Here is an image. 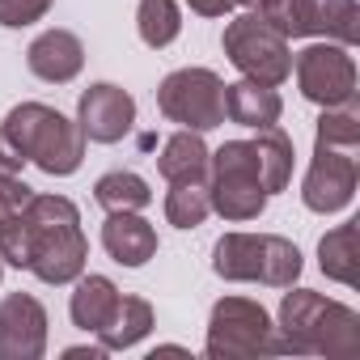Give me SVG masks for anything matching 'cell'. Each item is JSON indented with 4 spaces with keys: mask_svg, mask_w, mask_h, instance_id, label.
<instances>
[{
    "mask_svg": "<svg viewBox=\"0 0 360 360\" xmlns=\"http://www.w3.org/2000/svg\"><path fill=\"white\" fill-rule=\"evenodd\" d=\"M102 246L110 250L115 263L144 267L157 255V229L136 212H110V221L102 225Z\"/></svg>",
    "mask_w": 360,
    "mask_h": 360,
    "instance_id": "cell-15",
    "label": "cell"
},
{
    "mask_svg": "<svg viewBox=\"0 0 360 360\" xmlns=\"http://www.w3.org/2000/svg\"><path fill=\"white\" fill-rule=\"evenodd\" d=\"M26 64L39 81H51V85H64L72 81L81 68H85V47L72 30H47L30 43L26 51Z\"/></svg>",
    "mask_w": 360,
    "mask_h": 360,
    "instance_id": "cell-14",
    "label": "cell"
},
{
    "mask_svg": "<svg viewBox=\"0 0 360 360\" xmlns=\"http://www.w3.org/2000/svg\"><path fill=\"white\" fill-rule=\"evenodd\" d=\"M292 68H297L301 98L318 102L322 110L356 102V60L347 56L343 43H309L292 60Z\"/></svg>",
    "mask_w": 360,
    "mask_h": 360,
    "instance_id": "cell-10",
    "label": "cell"
},
{
    "mask_svg": "<svg viewBox=\"0 0 360 360\" xmlns=\"http://www.w3.org/2000/svg\"><path fill=\"white\" fill-rule=\"evenodd\" d=\"M5 131L22 148L26 161H34L43 174H72L85 157V131L81 123L64 119L60 110L43 102H22L5 115Z\"/></svg>",
    "mask_w": 360,
    "mask_h": 360,
    "instance_id": "cell-3",
    "label": "cell"
},
{
    "mask_svg": "<svg viewBox=\"0 0 360 360\" xmlns=\"http://www.w3.org/2000/svg\"><path fill=\"white\" fill-rule=\"evenodd\" d=\"M221 43H225L229 64H233L242 77L259 81V85H284V81L292 77L288 39H284L276 26H267L259 13L233 18V22L225 26V39H221Z\"/></svg>",
    "mask_w": 360,
    "mask_h": 360,
    "instance_id": "cell-7",
    "label": "cell"
},
{
    "mask_svg": "<svg viewBox=\"0 0 360 360\" xmlns=\"http://www.w3.org/2000/svg\"><path fill=\"white\" fill-rule=\"evenodd\" d=\"M208 195H212V212H221L225 221L242 225L263 217L271 191L255 140H229L217 153H208Z\"/></svg>",
    "mask_w": 360,
    "mask_h": 360,
    "instance_id": "cell-4",
    "label": "cell"
},
{
    "mask_svg": "<svg viewBox=\"0 0 360 360\" xmlns=\"http://www.w3.org/2000/svg\"><path fill=\"white\" fill-rule=\"evenodd\" d=\"M284 352L292 356H356L360 352V318L343 301H326L322 292L297 288L280 305Z\"/></svg>",
    "mask_w": 360,
    "mask_h": 360,
    "instance_id": "cell-2",
    "label": "cell"
},
{
    "mask_svg": "<svg viewBox=\"0 0 360 360\" xmlns=\"http://www.w3.org/2000/svg\"><path fill=\"white\" fill-rule=\"evenodd\" d=\"M157 169L165 183H183V178H208V144L200 140V131H178L165 140L161 157H157Z\"/></svg>",
    "mask_w": 360,
    "mask_h": 360,
    "instance_id": "cell-19",
    "label": "cell"
},
{
    "mask_svg": "<svg viewBox=\"0 0 360 360\" xmlns=\"http://www.w3.org/2000/svg\"><path fill=\"white\" fill-rule=\"evenodd\" d=\"M94 200L106 208V212H140L153 204V191L140 174L131 169H110L98 178V187H94Z\"/></svg>",
    "mask_w": 360,
    "mask_h": 360,
    "instance_id": "cell-22",
    "label": "cell"
},
{
    "mask_svg": "<svg viewBox=\"0 0 360 360\" xmlns=\"http://www.w3.org/2000/svg\"><path fill=\"white\" fill-rule=\"evenodd\" d=\"M136 30L144 39V47L161 51L178 39V30H183V13H178L174 0H140L136 9Z\"/></svg>",
    "mask_w": 360,
    "mask_h": 360,
    "instance_id": "cell-23",
    "label": "cell"
},
{
    "mask_svg": "<svg viewBox=\"0 0 360 360\" xmlns=\"http://www.w3.org/2000/svg\"><path fill=\"white\" fill-rule=\"evenodd\" d=\"M26 233H30V271L43 284H68L85 271L89 242L81 233L77 204L64 195H30L22 208Z\"/></svg>",
    "mask_w": 360,
    "mask_h": 360,
    "instance_id": "cell-1",
    "label": "cell"
},
{
    "mask_svg": "<svg viewBox=\"0 0 360 360\" xmlns=\"http://www.w3.org/2000/svg\"><path fill=\"white\" fill-rule=\"evenodd\" d=\"M34 191L22 183V178H13V174H0V225H5L9 217H18L22 208H26V200H30Z\"/></svg>",
    "mask_w": 360,
    "mask_h": 360,
    "instance_id": "cell-26",
    "label": "cell"
},
{
    "mask_svg": "<svg viewBox=\"0 0 360 360\" xmlns=\"http://www.w3.org/2000/svg\"><path fill=\"white\" fill-rule=\"evenodd\" d=\"M119 301H123V292L106 280V276H85L81 284H77V292H72V305H68V314H72V322L81 326V330H89V335H98L110 318H115V309H119Z\"/></svg>",
    "mask_w": 360,
    "mask_h": 360,
    "instance_id": "cell-17",
    "label": "cell"
},
{
    "mask_svg": "<svg viewBox=\"0 0 360 360\" xmlns=\"http://www.w3.org/2000/svg\"><path fill=\"white\" fill-rule=\"evenodd\" d=\"M187 5H191L195 13H204V18H225L238 0H187Z\"/></svg>",
    "mask_w": 360,
    "mask_h": 360,
    "instance_id": "cell-28",
    "label": "cell"
},
{
    "mask_svg": "<svg viewBox=\"0 0 360 360\" xmlns=\"http://www.w3.org/2000/svg\"><path fill=\"white\" fill-rule=\"evenodd\" d=\"M148 330H153V305L140 301V297H123L119 309H115V318L98 330V343L106 352H123V347L140 343Z\"/></svg>",
    "mask_w": 360,
    "mask_h": 360,
    "instance_id": "cell-20",
    "label": "cell"
},
{
    "mask_svg": "<svg viewBox=\"0 0 360 360\" xmlns=\"http://www.w3.org/2000/svg\"><path fill=\"white\" fill-rule=\"evenodd\" d=\"M356 153L360 148H335V144H314V161L301 183V200L309 212H339L356 195Z\"/></svg>",
    "mask_w": 360,
    "mask_h": 360,
    "instance_id": "cell-11",
    "label": "cell"
},
{
    "mask_svg": "<svg viewBox=\"0 0 360 360\" xmlns=\"http://www.w3.org/2000/svg\"><path fill=\"white\" fill-rule=\"evenodd\" d=\"M47 9H51V0H0V26L22 30V26L39 22Z\"/></svg>",
    "mask_w": 360,
    "mask_h": 360,
    "instance_id": "cell-25",
    "label": "cell"
},
{
    "mask_svg": "<svg viewBox=\"0 0 360 360\" xmlns=\"http://www.w3.org/2000/svg\"><path fill=\"white\" fill-rule=\"evenodd\" d=\"M77 123L85 131V140H98V144H115L131 131L136 123V98L110 81L102 85H89L81 94V106H77Z\"/></svg>",
    "mask_w": 360,
    "mask_h": 360,
    "instance_id": "cell-13",
    "label": "cell"
},
{
    "mask_svg": "<svg viewBox=\"0 0 360 360\" xmlns=\"http://www.w3.org/2000/svg\"><path fill=\"white\" fill-rule=\"evenodd\" d=\"M259 161H263V178H267V191H284L288 187V178H292V140L280 131V127H263L259 140Z\"/></svg>",
    "mask_w": 360,
    "mask_h": 360,
    "instance_id": "cell-24",
    "label": "cell"
},
{
    "mask_svg": "<svg viewBox=\"0 0 360 360\" xmlns=\"http://www.w3.org/2000/svg\"><path fill=\"white\" fill-rule=\"evenodd\" d=\"M157 106L169 123L187 131H212L225 123V81L212 68H178L161 81Z\"/></svg>",
    "mask_w": 360,
    "mask_h": 360,
    "instance_id": "cell-8",
    "label": "cell"
},
{
    "mask_svg": "<svg viewBox=\"0 0 360 360\" xmlns=\"http://www.w3.org/2000/svg\"><path fill=\"white\" fill-rule=\"evenodd\" d=\"M259 18L267 26H276L284 39L322 34V39L343 43V47H352L360 39V9H356V0H271Z\"/></svg>",
    "mask_w": 360,
    "mask_h": 360,
    "instance_id": "cell-9",
    "label": "cell"
},
{
    "mask_svg": "<svg viewBox=\"0 0 360 360\" xmlns=\"http://www.w3.org/2000/svg\"><path fill=\"white\" fill-rule=\"evenodd\" d=\"M212 271L225 280H259L288 288L301 276V250L276 233H225L212 246Z\"/></svg>",
    "mask_w": 360,
    "mask_h": 360,
    "instance_id": "cell-5",
    "label": "cell"
},
{
    "mask_svg": "<svg viewBox=\"0 0 360 360\" xmlns=\"http://www.w3.org/2000/svg\"><path fill=\"white\" fill-rule=\"evenodd\" d=\"M212 212V195H208V178H183V183H169L165 195V221L178 229H195L204 225Z\"/></svg>",
    "mask_w": 360,
    "mask_h": 360,
    "instance_id": "cell-21",
    "label": "cell"
},
{
    "mask_svg": "<svg viewBox=\"0 0 360 360\" xmlns=\"http://www.w3.org/2000/svg\"><path fill=\"white\" fill-rule=\"evenodd\" d=\"M318 255H322V271L347 288L360 284V221H347L339 229H330L322 242H318Z\"/></svg>",
    "mask_w": 360,
    "mask_h": 360,
    "instance_id": "cell-18",
    "label": "cell"
},
{
    "mask_svg": "<svg viewBox=\"0 0 360 360\" xmlns=\"http://www.w3.org/2000/svg\"><path fill=\"white\" fill-rule=\"evenodd\" d=\"M26 165V157H22V148L13 144V136L5 131V123H0V174H18Z\"/></svg>",
    "mask_w": 360,
    "mask_h": 360,
    "instance_id": "cell-27",
    "label": "cell"
},
{
    "mask_svg": "<svg viewBox=\"0 0 360 360\" xmlns=\"http://www.w3.org/2000/svg\"><path fill=\"white\" fill-rule=\"evenodd\" d=\"M284 352V339L276 335L267 309L250 297H225L212 305L208 318V356H276Z\"/></svg>",
    "mask_w": 360,
    "mask_h": 360,
    "instance_id": "cell-6",
    "label": "cell"
},
{
    "mask_svg": "<svg viewBox=\"0 0 360 360\" xmlns=\"http://www.w3.org/2000/svg\"><path fill=\"white\" fill-rule=\"evenodd\" d=\"M47 347V309L30 292L0 301V360H39Z\"/></svg>",
    "mask_w": 360,
    "mask_h": 360,
    "instance_id": "cell-12",
    "label": "cell"
},
{
    "mask_svg": "<svg viewBox=\"0 0 360 360\" xmlns=\"http://www.w3.org/2000/svg\"><path fill=\"white\" fill-rule=\"evenodd\" d=\"M280 110H284V102H280L276 85H259L250 77L238 85H225V119H233L242 127H255V131L276 127Z\"/></svg>",
    "mask_w": 360,
    "mask_h": 360,
    "instance_id": "cell-16",
    "label": "cell"
}]
</instances>
